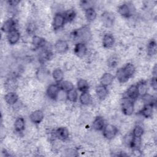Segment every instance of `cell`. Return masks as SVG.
I'll list each match as a JSON object with an SVG mask.
<instances>
[{"instance_id": "obj_1", "label": "cell", "mask_w": 157, "mask_h": 157, "mask_svg": "<svg viewBox=\"0 0 157 157\" xmlns=\"http://www.w3.org/2000/svg\"><path fill=\"white\" fill-rule=\"evenodd\" d=\"M89 29H90L86 26L77 29L71 33V37L73 40H78V42L84 43L85 40L90 38V32Z\"/></svg>"}, {"instance_id": "obj_2", "label": "cell", "mask_w": 157, "mask_h": 157, "mask_svg": "<svg viewBox=\"0 0 157 157\" xmlns=\"http://www.w3.org/2000/svg\"><path fill=\"white\" fill-rule=\"evenodd\" d=\"M134 101L124 97L121 102V111L126 115H131L134 110Z\"/></svg>"}, {"instance_id": "obj_3", "label": "cell", "mask_w": 157, "mask_h": 157, "mask_svg": "<svg viewBox=\"0 0 157 157\" xmlns=\"http://www.w3.org/2000/svg\"><path fill=\"white\" fill-rule=\"evenodd\" d=\"M102 131L103 136L108 140L113 139L118 133L117 128L111 124H105Z\"/></svg>"}, {"instance_id": "obj_4", "label": "cell", "mask_w": 157, "mask_h": 157, "mask_svg": "<svg viewBox=\"0 0 157 157\" xmlns=\"http://www.w3.org/2000/svg\"><path fill=\"white\" fill-rule=\"evenodd\" d=\"M66 22V21L63 13H61L59 12L56 13L53 19V23H52L53 28L55 30L59 29L64 26Z\"/></svg>"}, {"instance_id": "obj_5", "label": "cell", "mask_w": 157, "mask_h": 157, "mask_svg": "<svg viewBox=\"0 0 157 157\" xmlns=\"http://www.w3.org/2000/svg\"><path fill=\"white\" fill-rule=\"evenodd\" d=\"M101 20L104 26L106 28H110L112 26L114 23L115 16L110 12H104L101 15Z\"/></svg>"}, {"instance_id": "obj_6", "label": "cell", "mask_w": 157, "mask_h": 157, "mask_svg": "<svg viewBox=\"0 0 157 157\" xmlns=\"http://www.w3.org/2000/svg\"><path fill=\"white\" fill-rule=\"evenodd\" d=\"M60 90L59 85L58 83L50 84L47 89V95L49 98L55 100L58 98Z\"/></svg>"}, {"instance_id": "obj_7", "label": "cell", "mask_w": 157, "mask_h": 157, "mask_svg": "<svg viewBox=\"0 0 157 157\" xmlns=\"http://www.w3.org/2000/svg\"><path fill=\"white\" fill-rule=\"evenodd\" d=\"M86 52L87 48L85 43L77 42L75 44L74 48V53L77 56L82 58L86 55Z\"/></svg>"}, {"instance_id": "obj_8", "label": "cell", "mask_w": 157, "mask_h": 157, "mask_svg": "<svg viewBox=\"0 0 157 157\" xmlns=\"http://www.w3.org/2000/svg\"><path fill=\"white\" fill-rule=\"evenodd\" d=\"M7 38L8 42L10 45H14L18 42L20 38V32L18 29L15 28L7 33Z\"/></svg>"}, {"instance_id": "obj_9", "label": "cell", "mask_w": 157, "mask_h": 157, "mask_svg": "<svg viewBox=\"0 0 157 157\" xmlns=\"http://www.w3.org/2000/svg\"><path fill=\"white\" fill-rule=\"evenodd\" d=\"M139 96V90H138L137 84L131 85L126 90V98L134 101Z\"/></svg>"}, {"instance_id": "obj_10", "label": "cell", "mask_w": 157, "mask_h": 157, "mask_svg": "<svg viewBox=\"0 0 157 157\" xmlns=\"http://www.w3.org/2000/svg\"><path fill=\"white\" fill-rule=\"evenodd\" d=\"M55 48L58 53H64L69 49V45L64 40H58L55 44Z\"/></svg>"}, {"instance_id": "obj_11", "label": "cell", "mask_w": 157, "mask_h": 157, "mask_svg": "<svg viewBox=\"0 0 157 157\" xmlns=\"http://www.w3.org/2000/svg\"><path fill=\"white\" fill-rule=\"evenodd\" d=\"M15 25H16L15 20L12 18H10L4 22L3 25L1 26V30L4 33H8L12 29L16 28Z\"/></svg>"}, {"instance_id": "obj_12", "label": "cell", "mask_w": 157, "mask_h": 157, "mask_svg": "<svg viewBox=\"0 0 157 157\" xmlns=\"http://www.w3.org/2000/svg\"><path fill=\"white\" fill-rule=\"evenodd\" d=\"M153 107L151 104H144L143 108L139 112V113L144 118H148L153 116Z\"/></svg>"}, {"instance_id": "obj_13", "label": "cell", "mask_w": 157, "mask_h": 157, "mask_svg": "<svg viewBox=\"0 0 157 157\" xmlns=\"http://www.w3.org/2000/svg\"><path fill=\"white\" fill-rule=\"evenodd\" d=\"M29 118L33 123L39 124L44 119V113L40 110H36L31 113Z\"/></svg>"}, {"instance_id": "obj_14", "label": "cell", "mask_w": 157, "mask_h": 157, "mask_svg": "<svg viewBox=\"0 0 157 157\" xmlns=\"http://www.w3.org/2000/svg\"><path fill=\"white\" fill-rule=\"evenodd\" d=\"M118 12L125 18H129L131 16L132 12L131 7L128 4L124 3L120 5L118 8Z\"/></svg>"}, {"instance_id": "obj_15", "label": "cell", "mask_w": 157, "mask_h": 157, "mask_svg": "<svg viewBox=\"0 0 157 157\" xmlns=\"http://www.w3.org/2000/svg\"><path fill=\"white\" fill-rule=\"evenodd\" d=\"M115 44V38L112 34L107 33L102 38V45L104 48H109L113 47Z\"/></svg>"}, {"instance_id": "obj_16", "label": "cell", "mask_w": 157, "mask_h": 157, "mask_svg": "<svg viewBox=\"0 0 157 157\" xmlns=\"http://www.w3.org/2000/svg\"><path fill=\"white\" fill-rule=\"evenodd\" d=\"M113 80L114 76L112 74L109 72H105L101 76L100 78V83L101 85L107 87L112 83Z\"/></svg>"}, {"instance_id": "obj_17", "label": "cell", "mask_w": 157, "mask_h": 157, "mask_svg": "<svg viewBox=\"0 0 157 157\" xmlns=\"http://www.w3.org/2000/svg\"><path fill=\"white\" fill-rule=\"evenodd\" d=\"M55 135L59 139L65 140L69 137V130L65 127H59L55 131Z\"/></svg>"}, {"instance_id": "obj_18", "label": "cell", "mask_w": 157, "mask_h": 157, "mask_svg": "<svg viewBox=\"0 0 157 157\" xmlns=\"http://www.w3.org/2000/svg\"><path fill=\"white\" fill-rule=\"evenodd\" d=\"M4 100L9 105H13L18 101V96L15 92L10 91L4 96Z\"/></svg>"}, {"instance_id": "obj_19", "label": "cell", "mask_w": 157, "mask_h": 157, "mask_svg": "<svg viewBox=\"0 0 157 157\" xmlns=\"http://www.w3.org/2000/svg\"><path fill=\"white\" fill-rule=\"evenodd\" d=\"M96 93L98 99L101 101H102L105 99L108 95V90L106 86L101 85L97 86L96 89Z\"/></svg>"}, {"instance_id": "obj_20", "label": "cell", "mask_w": 157, "mask_h": 157, "mask_svg": "<svg viewBox=\"0 0 157 157\" xmlns=\"http://www.w3.org/2000/svg\"><path fill=\"white\" fill-rule=\"evenodd\" d=\"M105 125V121L101 116L96 117L93 122V128L96 131H102Z\"/></svg>"}, {"instance_id": "obj_21", "label": "cell", "mask_w": 157, "mask_h": 157, "mask_svg": "<svg viewBox=\"0 0 157 157\" xmlns=\"http://www.w3.org/2000/svg\"><path fill=\"white\" fill-rule=\"evenodd\" d=\"M79 101L82 105H88L92 102V97L88 91L82 92L79 96Z\"/></svg>"}, {"instance_id": "obj_22", "label": "cell", "mask_w": 157, "mask_h": 157, "mask_svg": "<svg viewBox=\"0 0 157 157\" xmlns=\"http://www.w3.org/2000/svg\"><path fill=\"white\" fill-rule=\"evenodd\" d=\"M32 44L35 48H40L45 45V40L44 38L40 36H34L32 38Z\"/></svg>"}, {"instance_id": "obj_23", "label": "cell", "mask_w": 157, "mask_h": 157, "mask_svg": "<svg viewBox=\"0 0 157 157\" xmlns=\"http://www.w3.org/2000/svg\"><path fill=\"white\" fill-rule=\"evenodd\" d=\"M116 78L119 81V82L121 83L126 82L129 79V78L128 77V75L124 71L123 67L117 69L116 72Z\"/></svg>"}, {"instance_id": "obj_24", "label": "cell", "mask_w": 157, "mask_h": 157, "mask_svg": "<svg viewBox=\"0 0 157 157\" xmlns=\"http://www.w3.org/2000/svg\"><path fill=\"white\" fill-rule=\"evenodd\" d=\"M14 128L17 132H22L25 128V121L23 117L17 118L14 123Z\"/></svg>"}, {"instance_id": "obj_25", "label": "cell", "mask_w": 157, "mask_h": 157, "mask_svg": "<svg viewBox=\"0 0 157 157\" xmlns=\"http://www.w3.org/2000/svg\"><path fill=\"white\" fill-rule=\"evenodd\" d=\"M52 77L57 83H59L64 78V73L61 69L56 68L53 71Z\"/></svg>"}, {"instance_id": "obj_26", "label": "cell", "mask_w": 157, "mask_h": 157, "mask_svg": "<svg viewBox=\"0 0 157 157\" xmlns=\"http://www.w3.org/2000/svg\"><path fill=\"white\" fill-rule=\"evenodd\" d=\"M85 17L89 22H92L96 18L97 13L94 8H90L85 11Z\"/></svg>"}, {"instance_id": "obj_27", "label": "cell", "mask_w": 157, "mask_h": 157, "mask_svg": "<svg viewBox=\"0 0 157 157\" xmlns=\"http://www.w3.org/2000/svg\"><path fill=\"white\" fill-rule=\"evenodd\" d=\"M77 89L82 93L88 91L89 89V85L88 82L83 78H80L78 80L77 83Z\"/></svg>"}, {"instance_id": "obj_28", "label": "cell", "mask_w": 157, "mask_h": 157, "mask_svg": "<svg viewBox=\"0 0 157 157\" xmlns=\"http://www.w3.org/2000/svg\"><path fill=\"white\" fill-rule=\"evenodd\" d=\"M156 43L153 39L151 40L147 45V53L149 56H153L156 53Z\"/></svg>"}, {"instance_id": "obj_29", "label": "cell", "mask_w": 157, "mask_h": 157, "mask_svg": "<svg viewBox=\"0 0 157 157\" xmlns=\"http://www.w3.org/2000/svg\"><path fill=\"white\" fill-rule=\"evenodd\" d=\"M142 101L144 104H151L155 105V98L150 94L145 93L141 96Z\"/></svg>"}, {"instance_id": "obj_30", "label": "cell", "mask_w": 157, "mask_h": 157, "mask_svg": "<svg viewBox=\"0 0 157 157\" xmlns=\"http://www.w3.org/2000/svg\"><path fill=\"white\" fill-rule=\"evenodd\" d=\"M123 70L125 72L126 74L130 78L134 74L136 71V67L132 63H127L123 67Z\"/></svg>"}, {"instance_id": "obj_31", "label": "cell", "mask_w": 157, "mask_h": 157, "mask_svg": "<svg viewBox=\"0 0 157 157\" xmlns=\"http://www.w3.org/2000/svg\"><path fill=\"white\" fill-rule=\"evenodd\" d=\"M59 87H60L61 90H63V91H64L66 93H67L69 91H71L74 88V85L72 84V83L70 81H67V80L61 82V84L59 85Z\"/></svg>"}, {"instance_id": "obj_32", "label": "cell", "mask_w": 157, "mask_h": 157, "mask_svg": "<svg viewBox=\"0 0 157 157\" xmlns=\"http://www.w3.org/2000/svg\"><path fill=\"white\" fill-rule=\"evenodd\" d=\"M63 15L64 16L66 22H71L74 20V18L76 16V13L74 10L69 9V10H67V11H66L63 13Z\"/></svg>"}, {"instance_id": "obj_33", "label": "cell", "mask_w": 157, "mask_h": 157, "mask_svg": "<svg viewBox=\"0 0 157 157\" xmlns=\"http://www.w3.org/2000/svg\"><path fill=\"white\" fill-rule=\"evenodd\" d=\"M67 99L72 102H75L78 99V93L74 88L69 92L66 93Z\"/></svg>"}, {"instance_id": "obj_34", "label": "cell", "mask_w": 157, "mask_h": 157, "mask_svg": "<svg viewBox=\"0 0 157 157\" xmlns=\"http://www.w3.org/2000/svg\"><path fill=\"white\" fill-rule=\"evenodd\" d=\"M144 131L143 128L140 125H136L134 126L132 130V134L134 137L141 138L144 134Z\"/></svg>"}, {"instance_id": "obj_35", "label": "cell", "mask_w": 157, "mask_h": 157, "mask_svg": "<svg viewBox=\"0 0 157 157\" xmlns=\"http://www.w3.org/2000/svg\"><path fill=\"white\" fill-rule=\"evenodd\" d=\"M139 96H142L147 93V87L145 82L142 81L137 84Z\"/></svg>"}, {"instance_id": "obj_36", "label": "cell", "mask_w": 157, "mask_h": 157, "mask_svg": "<svg viewBox=\"0 0 157 157\" xmlns=\"http://www.w3.org/2000/svg\"><path fill=\"white\" fill-rule=\"evenodd\" d=\"M80 6L85 11L88 9L93 8V2L91 1H81Z\"/></svg>"}, {"instance_id": "obj_37", "label": "cell", "mask_w": 157, "mask_h": 157, "mask_svg": "<svg viewBox=\"0 0 157 157\" xmlns=\"http://www.w3.org/2000/svg\"><path fill=\"white\" fill-rule=\"evenodd\" d=\"M46 74V72L42 69H39L37 72V75L39 79H45L44 78H45V76L47 75Z\"/></svg>"}, {"instance_id": "obj_38", "label": "cell", "mask_w": 157, "mask_h": 157, "mask_svg": "<svg viewBox=\"0 0 157 157\" xmlns=\"http://www.w3.org/2000/svg\"><path fill=\"white\" fill-rule=\"evenodd\" d=\"M150 85L153 90H156V77H152L150 81Z\"/></svg>"}, {"instance_id": "obj_39", "label": "cell", "mask_w": 157, "mask_h": 157, "mask_svg": "<svg viewBox=\"0 0 157 157\" xmlns=\"http://www.w3.org/2000/svg\"><path fill=\"white\" fill-rule=\"evenodd\" d=\"M117 60L114 58H112L109 61V66L111 67H114L117 66Z\"/></svg>"}, {"instance_id": "obj_40", "label": "cell", "mask_w": 157, "mask_h": 157, "mask_svg": "<svg viewBox=\"0 0 157 157\" xmlns=\"http://www.w3.org/2000/svg\"><path fill=\"white\" fill-rule=\"evenodd\" d=\"M34 31H35V26H34V25L33 24H30L28 26V28H27L28 33L29 34H32V33H33L34 32Z\"/></svg>"}]
</instances>
